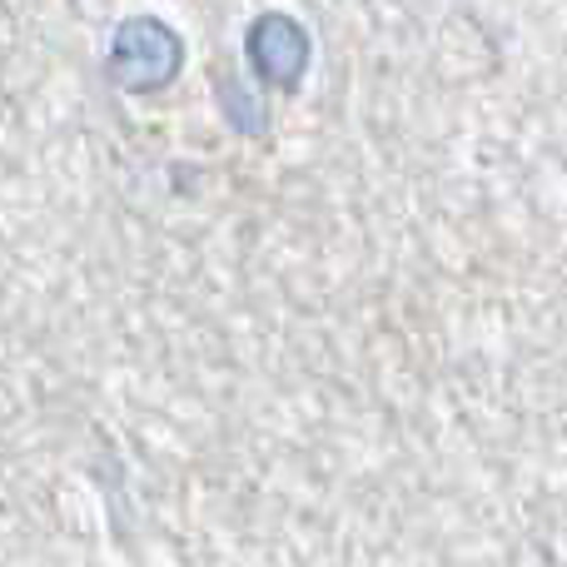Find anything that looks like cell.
I'll list each match as a JSON object with an SVG mask.
<instances>
[{
  "label": "cell",
  "instance_id": "6da1fadb",
  "mask_svg": "<svg viewBox=\"0 0 567 567\" xmlns=\"http://www.w3.org/2000/svg\"><path fill=\"white\" fill-rule=\"evenodd\" d=\"M185 70V35L159 16H125L110 35L105 75L125 95H159Z\"/></svg>",
  "mask_w": 567,
  "mask_h": 567
},
{
  "label": "cell",
  "instance_id": "7a4b0ae2",
  "mask_svg": "<svg viewBox=\"0 0 567 567\" xmlns=\"http://www.w3.org/2000/svg\"><path fill=\"white\" fill-rule=\"evenodd\" d=\"M245 60L259 85L299 90L313 60V35L293 10H259L245 30Z\"/></svg>",
  "mask_w": 567,
  "mask_h": 567
}]
</instances>
